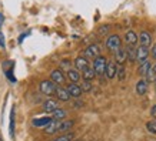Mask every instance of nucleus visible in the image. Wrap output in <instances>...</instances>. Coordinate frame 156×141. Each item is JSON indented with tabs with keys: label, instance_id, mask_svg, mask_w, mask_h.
Segmentation results:
<instances>
[{
	"label": "nucleus",
	"instance_id": "f257e3e1",
	"mask_svg": "<svg viewBox=\"0 0 156 141\" xmlns=\"http://www.w3.org/2000/svg\"><path fill=\"white\" fill-rule=\"evenodd\" d=\"M93 69H95L98 76H105L106 74V67H108V59L105 56H98L96 59H93Z\"/></svg>",
	"mask_w": 156,
	"mask_h": 141
},
{
	"label": "nucleus",
	"instance_id": "f03ea898",
	"mask_svg": "<svg viewBox=\"0 0 156 141\" xmlns=\"http://www.w3.org/2000/svg\"><path fill=\"white\" fill-rule=\"evenodd\" d=\"M106 49L112 53H116L119 49H122V39L119 34H110L106 39Z\"/></svg>",
	"mask_w": 156,
	"mask_h": 141
},
{
	"label": "nucleus",
	"instance_id": "7ed1b4c3",
	"mask_svg": "<svg viewBox=\"0 0 156 141\" xmlns=\"http://www.w3.org/2000/svg\"><path fill=\"white\" fill-rule=\"evenodd\" d=\"M56 87H57V84L52 80H43V81H40V84H39L40 93L44 94V96H48V97L55 96V93H56Z\"/></svg>",
	"mask_w": 156,
	"mask_h": 141
},
{
	"label": "nucleus",
	"instance_id": "20e7f679",
	"mask_svg": "<svg viewBox=\"0 0 156 141\" xmlns=\"http://www.w3.org/2000/svg\"><path fill=\"white\" fill-rule=\"evenodd\" d=\"M149 56H151V50H149V47H146V46H139L137 47V50H136V61L139 63V64H142V63L147 61Z\"/></svg>",
	"mask_w": 156,
	"mask_h": 141
},
{
	"label": "nucleus",
	"instance_id": "39448f33",
	"mask_svg": "<svg viewBox=\"0 0 156 141\" xmlns=\"http://www.w3.org/2000/svg\"><path fill=\"white\" fill-rule=\"evenodd\" d=\"M100 46L99 44H90V46H87L85 49V52H83V56L86 57V59H96L98 56H100Z\"/></svg>",
	"mask_w": 156,
	"mask_h": 141
},
{
	"label": "nucleus",
	"instance_id": "423d86ee",
	"mask_svg": "<svg viewBox=\"0 0 156 141\" xmlns=\"http://www.w3.org/2000/svg\"><path fill=\"white\" fill-rule=\"evenodd\" d=\"M43 110L46 111V113H49V114H52V113H55L56 110H59L60 108V106H59V101L57 100H55V99H48L44 103H43Z\"/></svg>",
	"mask_w": 156,
	"mask_h": 141
},
{
	"label": "nucleus",
	"instance_id": "0eeeda50",
	"mask_svg": "<svg viewBox=\"0 0 156 141\" xmlns=\"http://www.w3.org/2000/svg\"><path fill=\"white\" fill-rule=\"evenodd\" d=\"M50 80L55 81L57 86H62L65 81H66V76H65V73H63V70H60V69H56V70H53L52 73H50Z\"/></svg>",
	"mask_w": 156,
	"mask_h": 141
},
{
	"label": "nucleus",
	"instance_id": "6e6552de",
	"mask_svg": "<svg viewBox=\"0 0 156 141\" xmlns=\"http://www.w3.org/2000/svg\"><path fill=\"white\" fill-rule=\"evenodd\" d=\"M123 40L126 43V46H136L139 42V34H136L133 30H128L123 36Z\"/></svg>",
	"mask_w": 156,
	"mask_h": 141
},
{
	"label": "nucleus",
	"instance_id": "1a4fd4ad",
	"mask_svg": "<svg viewBox=\"0 0 156 141\" xmlns=\"http://www.w3.org/2000/svg\"><path fill=\"white\" fill-rule=\"evenodd\" d=\"M66 89L69 91V94H70V97H73V99H80L82 94H83V90L77 83H70Z\"/></svg>",
	"mask_w": 156,
	"mask_h": 141
},
{
	"label": "nucleus",
	"instance_id": "9d476101",
	"mask_svg": "<svg viewBox=\"0 0 156 141\" xmlns=\"http://www.w3.org/2000/svg\"><path fill=\"white\" fill-rule=\"evenodd\" d=\"M128 61V53H126V49H119L118 52L115 53V63L118 66H123L125 63Z\"/></svg>",
	"mask_w": 156,
	"mask_h": 141
},
{
	"label": "nucleus",
	"instance_id": "9b49d317",
	"mask_svg": "<svg viewBox=\"0 0 156 141\" xmlns=\"http://www.w3.org/2000/svg\"><path fill=\"white\" fill-rule=\"evenodd\" d=\"M55 96L57 97L59 101H69V100L72 99L69 91H67V89L62 87V86H57L56 87V93H55Z\"/></svg>",
	"mask_w": 156,
	"mask_h": 141
},
{
	"label": "nucleus",
	"instance_id": "f8f14e48",
	"mask_svg": "<svg viewBox=\"0 0 156 141\" xmlns=\"http://www.w3.org/2000/svg\"><path fill=\"white\" fill-rule=\"evenodd\" d=\"M75 126V121L73 120H62L59 123V128H57V133L59 134H65V133L70 131V128H73Z\"/></svg>",
	"mask_w": 156,
	"mask_h": 141
},
{
	"label": "nucleus",
	"instance_id": "ddd939ff",
	"mask_svg": "<svg viewBox=\"0 0 156 141\" xmlns=\"http://www.w3.org/2000/svg\"><path fill=\"white\" fill-rule=\"evenodd\" d=\"M87 67H90V64H89V60H87L85 56L76 57L75 59V69H77L79 71H83V70H86Z\"/></svg>",
	"mask_w": 156,
	"mask_h": 141
},
{
	"label": "nucleus",
	"instance_id": "4468645a",
	"mask_svg": "<svg viewBox=\"0 0 156 141\" xmlns=\"http://www.w3.org/2000/svg\"><path fill=\"white\" fill-rule=\"evenodd\" d=\"M139 44L140 46H146V47H151L152 44V34L146 30H143L139 33Z\"/></svg>",
	"mask_w": 156,
	"mask_h": 141
},
{
	"label": "nucleus",
	"instance_id": "2eb2a0df",
	"mask_svg": "<svg viewBox=\"0 0 156 141\" xmlns=\"http://www.w3.org/2000/svg\"><path fill=\"white\" fill-rule=\"evenodd\" d=\"M53 118L52 117H39V118H33L32 120V126L36 128H44L46 126H48L49 123H52Z\"/></svg>",
	"mask_w": 156,
	"mask_h": 141
},
{
	"label": "nucleus",
	"instance_id": "dca6fc26",
	"mask_svg": "<svg viewBox=\"0 0 156 141\" xmlns=\"http://www.w3.org/2000/svg\"><path fill=\"white\" fill-rule=\"evenodd\" d=\"M106 77H108L109 80H112L115 79L116 76H118V64L115 63V61H110L108 63V67H106Z\"/></svg>",
	"mask_w": 156,
	"mask_h": 141
},
{
	"label": "nucleus",
	"instance_id": "f3484780",
	"mask_svg": "<svg viewBox=\"0 0 156 141\" xmlns=\"http://www.w3.org/2000/svg\"><path fill=\"white\" fill-rule=\"evenodd\" d=\"M147 84H149V81H147L145 77H142V79L136 83V93L139 94V96H145V94L147 93Z\"/></svg>",
	"mask_w": 156,
	"mask_h": 141
},
{
	"label": "nucleus",
	"instance_id": "a211bd4d",
	"mask_svg": "<svg viewBox=\"0 0 156 141\" xmlns=\"http://www.w3.org/2000/svg\"><path fill=\"white\" fill-rule=\"evenodd\" d=\"M66 77L70 80V83H79L82 76H80V71L77 69H69L66 71Z\"/></svg>",
	"mask_w": 156,
	"mask_h": 141
},
{
	"label": "nucleus",
	"instance_id": "6ab92c4d",
	"mask_svg": "<svg viewBox=\"0 0 156 141\" xmlns=\"http://www.w3.org/2000/svg\"><path fill=\"white\" fill-rule=\"evenodd\" d=\"M59 123L60 121H57V120H52V123H49L48 126L43 128L44 134H56L57 128H59Z\"/></svg>",
	"mask_w": 156,
	"mask_h": 141
},
{
	"label": "nucleus",
	"instance_id": "aec40b11",
	"mask_svg": "<svg viewBox=\"0 0 156 141\" xmlns=\"http://www.w3.org/2000/svg\"><path fill=\"white\" fill-rule=\"evenodd\" d=\"M96 71H95V69L90 66V67H87L86 70H83L82 71V77H83V80H87V81H92L93 79L96 77Z\"/></svg>",
	"mask_w": 156,
	"mask_h": 141
},
{
	"label": "nucleus",
	"instance_id": "412c9836",
	"mask_svg": "<svg viewBox=\"0 0 156 141\" xmlns=\"http://www.w3.org/2000/svg\"><path fill=\"white\" fill-rule=\"evenodd\" d=\"M152 69V64L151 61L147 60L145 61V63H142V64H139V67H137V73H139V76H142V77H146L147 71Z\"/></svg>",
	"mask_w": 156,
	"mask_h": 141
},
{
	"label": "nucleus",
	"instance_id": "4be33fe9",
	"mask_svg": "<svg viewBox=\"0 0 156 141\" xmlns=\"http://www.w3.org/2000/svg\"><path fill=\"white\" fill-rule=\"evenodd\" d=\"M67 116L66 110H63V108H59V110H56L55 113H52V116L50 117L53 118V120H57V121H62V120H65V117Z\"/></svg>",
	"mask_w": 156,
	"mask_h": 141
},
{
	"label": "nucleus",
	"instance_id": "5701e85b",
	"mask_svg": "<svg viewBox=\"0 0 156 141\" xmlns=\"http://www.w3.org/2000/svg\"><path fill=\"white\" fill-rule=\"evenodd\" d=\"M136 50H137V49H135V46H126V53H128V60L130 61V63H133V61H136Z\"/></svg>",
	"mask_w": 156,
	"mask_h": 141
},
{
	"label": "nucleus",
	"instance_id": "b1692460",
	"mask_svg": "<svg viewBox=\"0 0 156 141\" xmlns=\"http://www.w3.org/2000/svg\"><path fill=\"white\" fill-rule=\"evenodd\" d=\"M14 120H16V117H14V106H13L12 111H10V126H9V134L12 138L14 137Z\"/></svg>",
	"mask_w": 156,
	"mask_h": 141
},
{
	"label": "nucleus",
	"instance_id": "393cba45",
	"mask_svg": "<svg viewBox=\"0 0 156 141\" xmlns=\"http://www.w3.org/2000/svg\"><path fill=\"white\" fill-rule=\"evenodd\" d=\"M73 138H75L73 133H66V134H62V136H59L57 138H55L52 141H73Z\"/></svg>",
	"mask_w": 156,
	"mask_h": 141
},
{
	"label": "nucleus",
	"instance_id": "a878e982",
	"mask_svg": "<svg viewBox=\"0 0 156 141\" xmlns=\"http://www.w3.org/2000/svg\"><path fill=\"white\" fill-rule=\"evenodd\" d=\"M119 79V81H123L126 79V69L125 66H118V76H116Z\"/></svg>",
	"mask_w": 156,
	"mask_h": 141
},
{
	"label": "nucleus",
	"instance_id": "bb28decb",
	"mask_svg": "<svg viewBox=\"0 0 156 141\" xmlns=\"http://www.w3.org/2000/svg\"><path fill=\"white\" fill-rule=\"evenodd\" d=\"M146 128H147V131L152 133V134H156V121H147L146 123Z\"/></svg>",
	"mask_w": 156,
	"mask_h": 141
},
{
	"label": "nucleus",
	"instance_id": "cd10ccee",
	"mask_svg": "<svg viewBox=\"0 0 156 141\" xmlns=\"http://www.w3.org/2000/svg\"><path fill=\"white\" fill-rule=\"evenodd\" d=\"M80 87H82V90H83V93H89L90 90H92V83L87 80H83Z\"/></svg>",
	"mask_w": 156,
	"mask_h": 141
},
{
	"label": "nucleus",
	"instance_id": "c85d7f7f",
	"mask_svg": "<svg viewBox=\"0 0 156 141\" xmlns=\"http://www.w3.org/2000/svg\"><path fill=\"white\" fill-rule=\"evenodd\" d=\"M109 30H110V27H109V26H102V27L99 29V34H108Z\"/></svg>",
	"mask_w": 156,
	"mask_h": 141
},
{
	"label": "nucleus",
	"instance_id": "c756f323",
	"mask_svg": "<svg viewBox=\"0 0 156 141\" xmlns=\"http://www.w3.org/2000/svg\"><path fill=\"white\" fill-rule=\"evenodd\" d=\"M151 56L153 60H156V43H153V46L151 47Z\"/></svg>",
	"mask_w": 156,
	"mask_h": 141
},
{
	"label": "nucleus",
	"instance_id": "7c9ffc66",
	"mask_svg": "<svg viewBox=\"0 0 156 141\" xmlns=\"http://www.w3.org/2000/svg\"><path fill=\"white\" fill-rule=\"evenodd\" d=\"M151 116H152V117H153V118H155V120H156V104H155V106H153V107L151 108Z\"/></svg>",
	"mask_w": 156,
	"mask_h": 141
},
{
	"label": "nucleus",
	"instance_id": "2f4dec72",
	"mask_svg": "<svg viewBox=\"0 0 156 141\" xmlns=\"http://www.w3.org/2000/svg\"><path fill=\"white\" fill-rule=\"evenodd\" d=\"M3 22H5V16L2 14V12H0V29H2V24H3Z\"/></svg>",
	"mask_w": 156,
	"mask_h": 141
},
{
	"label": "nucleus",
	"instance_id": "473e14b6",
	"mask_svg": "<svg viewBox=\"0 0 156 141\" xmlns=\"http://www.w3.org/2000/svg\"><path fill=\"white\" fill-rule=\"evenodd\" d=\"M82 106H83V103H80V101H77V103L75 104V107L76 108H79V107H82Z\"/></svg>",
	"mask_w": 156,
	"mask_h": 141
},
{
	"label": "nucleus",
	"instance_id": "72a5a7b5",
	"mask_svg": "<svg viewBox=\"0 0 156 141\" xmlns=\"http://www.w3.org/2000/svg\"><path fill=\"white\" fill-rule=\"evenodd\" d=\"M152 69H153V73H155V76H156V64L153 67H152Z\"/></svg>",
	"mask_w": 156,
	"mask_h": 141
},
{
	"label": "nucleus",
	"instance_id": "f704fd0d",
	"mask_svg": "<svg viewBox=\"0 0 156 141\" xmlns=\"http://www.w3.org/2000/svg\"><path fill=\"white\" fill-rule=\"evenodd\" d=\"M0 141H3V138H2V136H0Z\"/></svg>",
	"mask_w": 156,
	"mask_h": 141
},
{
	"label": "nucleus",
	"instance_id": "c9c22d12",
	"mask_svg": "<svg viewBox=\"0 0 156 141\" xmlns=\"http://www.w3.org/2000/svg\"><path fill=\"white\" fill-rule=\"evenodd\" d=\"M155 87H156V80H155Z\"/></svg>",
	"mask_w": 156,
	"mask_h": 141
}]
</instances>
